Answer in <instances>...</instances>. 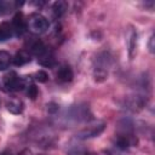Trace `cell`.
Listing matches in <instances>:
<instances>
[{
  "mask_svg": "<svg viewBox=\"0 0 155 155\" xmlns=\"http://www.w3.org/2000/svg\"><path fill=\"white\" fill-rule=\"evenodd\" d=\"M63 122L65 125H76L82 122H90L92 120V114L86 104L70 105L62 115Z\"/></svg>",
  "mask_w": 155,
  "mask_h": 155,
  "instance_id": "cell-1",
  "label": "cell"
},
{
  "mask_svg": "<svg viewBox=\"0 0 155 155\" xmlns=\"http://www.w3.org/2000/svg\"><path fill=\"white\" fill-rule=\"evenodd\" d=\"M111 65V56L108 52H101L97 54L93 65V75L97 81H103L109 74V68Z\"/></svg>",
  "mask_w": 155,
  "mask_h": 155,
  "instance_id": "cell-2",
  "label": "cell"
},
{
  "mask_svg": "<svg viewBox=\"0 0 155 155\" xmlns=\"http://www.w3.org/2000/svg\"><path fill=\"white\" fill-rule=\"evenodd\" d=\"M48 27H50L48 19L40 13H36V12L31 13L27 19V29L35 35L47 31Z\"/></svg>",
  "mask_w": 155,
  "mask_h": 155,
  "instance_id": "cell-3",
  "label": "cell"
},
{
  "mask_svg": "<svg viewBox=\"0 0 155 155\" xmlns=\"http://www.w3.org/2000/svg\"><path fill=\"white\" fill-rule=\"evenodd\" d=\"M2 82H4L5 88L7 91H11V92H16V91H19V90H23L24 88L23 78H19L16 71H8V73H6L4 75Z\"/></svg>",
  "mask_w": 155,
  "mask_h": 155,
  "instance_id": "cell-4",
  "label": "cell"
},
{
  "mask_svg": "<svg viewBox=\"0 0 155 155\" xmlns=\"http://www.w3.org/2000/svg\"><path fill=\"white\" fill-rule=\"evenodd\" d=\"M105 128V124L104 122H94L88 126H86L85 128H82L80 132H78L76 138L85 140L88 138H93V137H98Z\"/></svg>",
  "mask_w": 155,
  "mask_h": 155,
  "instance_id": "cell-5",
  "label": "cell"
},
{
  "mask_svg": "<svg viewBox=\"0 0 155 155\" xmlns=\"http://www.w3.org/2000/svg\"><path fill=\"white\" fill-rule=\"evenodd\" d=\"M24 50H27L31 56H35L38 58L39 56H41L47 50V47L42 42V40L38 39V38H30L25 41V48Z\"/></svg>",
  "mask_w": 155,
  "mask_h": 155,
  "instance_id": "cell-6",
  "label": "cell"
},
{
  "mask_svg": "<svg viewBox=\"0 0 155 155\" xmlns=\"http://www.w3.org/2000/svg\"><path fill=\"white\" fill-rule=\"evenodd\" d=\"M145 104H147V97L143 94H132V96H128L125 101L126 108L132 111H138L143 109Z\"/></svg>",
  "mask_w": 155,
  "mask_h": 155,
  "instance_id": "cell-7",
  "label": "cell"
},
{
  "mask_svg": "<svg viewBox=\"0 0 155 155\" xmlns=\"http://www.w3.org/2000/svg\"><path fill=\"white\" fill-rule=\"evenodd\" d=\"M11 27L13 29V35L16 36H21L24 34V31L27 30V19H24L23 15L21 12H17L12 19Z\"/></svg>",
  "mask_w": 155,
  "mask_h": 155,
  "instance_id": "cell-8",
  "label": "cell"
},
{
  "mask_svg": "<svg viewBox=\"0 0 155 155\" xmlns=\"http://www.w3.org/2000/svg\"><path fill=\"white\" fill-rule=\"evenodd\" d=\"M74 78V73L73 69L70 68V65L68 64H63L58 68L57 71V80L59 82H70Z\"/></svg>",
  "mask_w": 155,
  "mask_h": 155,
  "instance_id": "cell-9",
  "label": "cell"
},
{
  "mask_svg": "<svg viewBox=\"0 0 155 155\" xmlns=\"http://www.w3.org/2000/svg\"><path fill=\"white\" fill-rule=\"evenodd\" d=\"M67 10H68V2L63 1V0H58V1L53 2L51 6V15L54 19H58L65 13Z\"/></svg>",
  "mask_w": 155,
  "mask_h": 155,
  "instance_id": "cell-10",
  "label": "cell"
},
{
  "mask_svg": "<svg viewBox=\"0 0 155 155\" xmlns=\"http://www.w3.org/2000/svg\"><path fill=\"white\" fill-rule=\"evenodd\" d=\"M6 108L12 114H21L24 109V104H23L22 99L17 98V97H11L6 102Z\"/></svg>",
  "mask_w": 155,
  "mask_h": 155,
  "instance_id": "cell-11",
  "label": "cell"
},
{
  "mask_svg": "<svg viewBox=\"0 0 155 155\" xmlns=\"http://www.w3.org/2000/svg\"><path fill=\"white\" fill-rule=\"evenodd\" d=\"M31 61V54L27 51V50H21L18 51L15 57L12 58V63L17 67H21V65H24L27 63H29Z\"/></svg>",
  "mask_w": 155,
  "mask_h": 155,
  "instance_id": "cell-12",
  "label": "cell"
},
{
  "mask_svg": "<svg viewBox=\"0 0 155 155\" xmlns=\"http://www.w3.org/2000/svg\"><path fill=\"white\" fill-rule=\"evenodd\" d=\"M38 62H39L41 65H44V67H48V68L53 67V65L56 64V59H54L53 52L47 47V50H46L41 56L38 57Z\"/></svg>",
  "mask_w": 155,
  "mask_h": 155,
  "instance_id": "cell-13",
  "label": "cell"
},
{
  "mask_svg": "<svg viewBox=\"0 0 155 155\" xmlns=\"http://www.w3.org/2000/svg\"><path fill=\"white\" fill-rule=\"evenodd\" d=\"M13 36V29L10 23L7 22H1L0 23V42L7 41Z\"/></svg>",
  "mask_w": 155,
  "mask_h": 155,
  "instance_id": "cell-14",
  "label": "cell"
},
{
  "mask_svg": "<svg viewBox=\"0 0 155 155\" xmlns=\"http://www.w3.org/2000/svg\"><path fill=\"white\" fill-rule=\"evenodd\" d=\"M12 63V57L8 52L0 50V70H5Z\"/></svg>",
  "mask_w": 155,
  "mask_h": 155,
  "instance_id": "cell-15",
  "label": "cell"
},
{
  "mask_svg": "<svg viewBox=\"0 0 155 155\" xmlns=\"http://www.w3.org/2000/svg\"><path fill=\"white\" fill-rule=\"evenodd\" d=\"M17 5H18V2L0 0V16H4V15H6V13H8V12L12 11Z\"/></svg>",
  "mask_w": 155,
  "mask_h": 155,
  "instance_id": "cell-16",
  "label": "cell"
},
{
  "mask_svg": "<svg viewBox=\"0 0 155 155\" xmlns=\"http://www.w3.org/2000/svg\"><path fill=\"white\" fill-rule=\"evenodd\" d=\"M68 155H94L93 153L86 150L85 148H80V147H73L68 150Z\"/></svg>",
  "mask_w": 155,
  "mask_h": 155,
  "instance_id": "cell-17",
  "label": "cell"
},
{
  "mask_svg": "<svg viewBox=\"0 0 155 155\" xmlns=\"http://www.w3.org/2000/svg\"><path fill=\"white\" fill-rule=\"evenodd\" d=\"M24 91H25L27 96H28V97H30L31 99H35V98H36V96H38V88H36V86L34 85V82H33V84H30V85H28V86L24 88Z\"/></svg>",
  "mask_w": 155,
  "mask_h": 155,
  "instance_id": "cell-18",
  "label": "cell"
},
{
  "mask_svg": "<svg viewBox=\"0 0 155 155\" xmlns=\"http://www.w3.org/2000/svg\"><path fill=\"white\" fill-rule=\"evenodd\" d=\"M47 73L46 71H44V70H39V71H36L35 73V75H34V79L36 80V81H39V82H45L46 80H47Z\"/></svg>",
  "mask_w": 155,
  "mask_h": 155,
  "instance_id": "cell-19",
  "label": "cell"
},
{
  "mask_svg": "<svg viewBox=\"0 0 155 155\" xmlns=\"http://www.w3.org/2000/svg\"><path fill=\"white\" fill-rule=\"evenodd\" d=\"M148 46H149V51L153 53L154 52V36H150V40H149Z\"/></svg>",
  "mask_w": 155,
  "mask_h": 155,
  "instance_id": "cell-20",
  "label": "cell"
}]
</instances>
